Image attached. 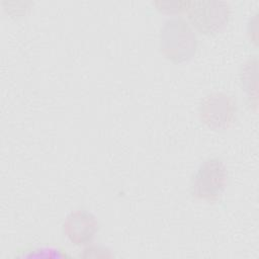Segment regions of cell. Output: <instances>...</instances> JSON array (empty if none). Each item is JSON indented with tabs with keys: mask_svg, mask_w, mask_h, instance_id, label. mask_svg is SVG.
Here are the masks:
<instances>
[{
	"mask_svg": "<svg viewBox=\"0 0 259 259\" xmlns=\"http://www.w3.org/2000/svg\"><path fill=\"white\" fill-rule=\"evenodd\" d=\"M196 36L190 25L181 18L165 22L160 32L162 54L174 63L190 60L196 51Z\"/></svg>",
	"mask_w": 259,
	"mask_h": 259,
	"instance_id": "6da1fadb",
	"label": "cell"
},
{
	"mask_svg": "<svg viewBox=\"0 0 259 259\" xmlns=\"http://www.w3.org/2000/svg\"><path fill=\"white\" fill-rule=\"evenodd\" d=\"M228 181L225 163L217 157L204 160L195 171L191 183V195L201 201L214 202L224 193Z\"/></svg>",
	"mask_w": 259,
	"mask_h": 259,
	"instance_id": "7a4b0ae2",
	"label": "cell"
},
{
	"mask_svg": "<svg viewBox=\"0 0 259 259\" xmlns=\"http://www.w3.org/2000/svg\"><path fill=\"white\" fill-rule=\"evenodd\" d=\"M188 19L201 34L213 36L221 32L228 23L230 7L221 1H191Z\"/></svg>",
	"mask_w": 259,
	"mask_h": 259,
	"instance_id": "3957f363",
	"label": "cell"
},
{
	"mask_svg": "<svg viewBox=\"0 0 259 259\" xmlns=\"http://www.w3.org/2000/svg\"><path fill=\"white\" fill-rule=\"evenodd\" d=\"M200 119L211 130L228 128L236 118V103L223 92H212L201 102Z\"/></svg>",
	"mask_w": 259,
	"mask_h": 259,
	"instance_id": "277c9868",
	"label": "cell"
},
{
	"mask_svg": "<svg viewBox=\"0 0 259 259\" xmlns=\"http://www.w3.org/2000/svg\"><path fill=\"white\" fill-rule=\"evenodd\" d=\"M66 237L75 245L90 243L98 231L96 218L85 209L71 211L63 225Z\"/></svg>",
	"mask_w": 259,
	"mask_h": 259,
	"instance_id": "5b68a950",
	"label": "cell"
},
{
	"mask_svg": "<svg viewBox=\"0 0 259 259\" xmlns=\"http://www.w3.org/2000/svg\"><path fill=\"white\" fill-rule=\"evenodd\" d=\"M160 11L165 13H180L183 11H187L189 9V6L191 4V1H158L154 2Z\"/></svg>",
	"mask_w": 259,
	"mask_h": 259,
	"instance_id": "8992f818",
	"label": "cell"
}]
</instances>
